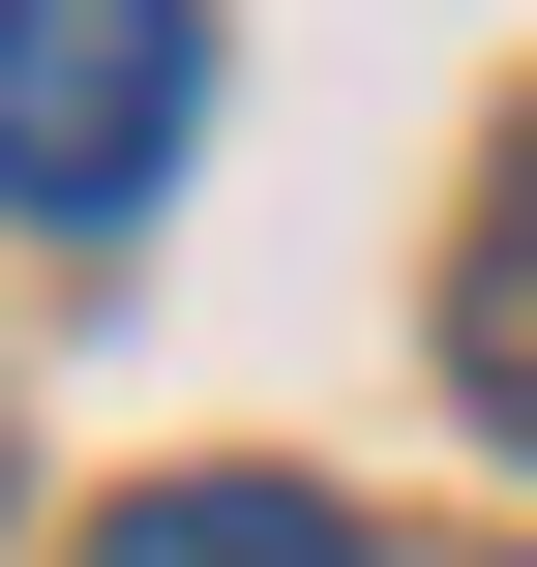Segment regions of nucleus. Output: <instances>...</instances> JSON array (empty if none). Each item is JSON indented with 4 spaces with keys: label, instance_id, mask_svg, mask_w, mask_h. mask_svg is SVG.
Returning <instances> with one entry per match:
<instances>
[{
    "label": "nucleus",
    "instance_id": "1",
    "mask_svg": "<svg viewBox=\"0 0 537 567\" xmlns=\"http://www.w3.org/2000/svg\"><path fill=\"white\" fill-rule=\"evenodd\" d=\"M209 120V0H0V209L120 239Z\"/></svg>",
    "mask_w": 537,
    "mask_h": 567
},
{
    "label": "nucleus",
    "instance_id": "2",
    "mask_svg": "<svg viewBox=\"0 0 537 567\" xmlns=\"http://www.w3.org/2000/svg\"><path fill=\"white\" fill-rule=\"evenodd\" d=\"M90 567H359V508H329V478H149Z\"/></svg>",
    "mask_w": 537,
    "mask_h": 567
},
{
    "label": "nucleus",
    "instance_id": "3",
    "mask_svg": "<svg viewBox=\"0 0 537 567\" xmlns=\"http://www.w3.org/2000/svg\"><path fill=\"white\" fill-rule=\"evenodd\" d=\"M448 359L537 419V150H508V209H478V269H448Z\"/></svg>",
    "mask_w": 537,
    "mask_h": 567
}]
</instances>
